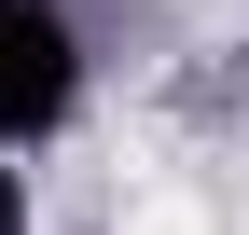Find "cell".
Segmentation results:
<instances>
[{
  "label": "cell",
  "instance_id": "obj_1",
  "mask_svg": "<svg viewBox=\"0 0 249 235\" xmlns=\"http://www.w3.org/2000/svg\"><path fill=\"white\" fill-rule=\"evenodd\" d=\"M111 235H208V208H194V194H139Z\"/></svg>",
  "mask_w": 249,
  "mask_h": 235
},
{
  "label": "cell",
  "instance_id": "obj_2",
  "mask_svg": "<svg viewBox=\"0 0 249 235\" xmlns=\"http://www.w3.org/2000/svg\"><path fill=\"white\" fill-rule=\"evenodd\" d=\"M180 14H249V0H180Z\"/></svg>",
  "mask_w": 249,
  "mask_h": 235
}]
</instances>
